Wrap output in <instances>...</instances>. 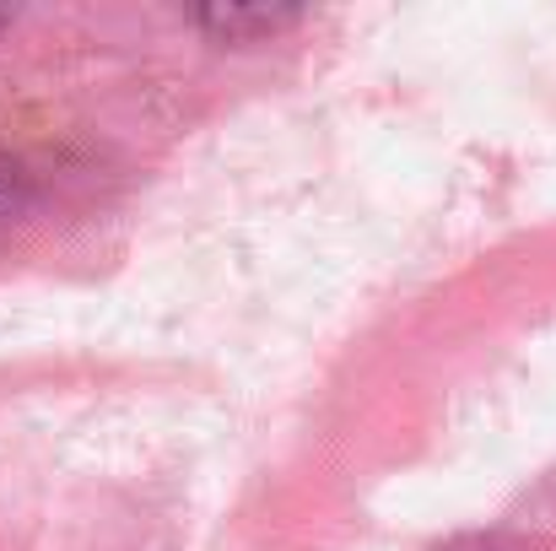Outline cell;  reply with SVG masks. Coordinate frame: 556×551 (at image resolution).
<instances>
[{
    "label": "cell",
    "instance_id": "cell-1",
    "mask_svg": "<svg viewBox=\"0 0 556 551\" xmlns=\"http://www.w3.org/2000/svg\"><path fill=\"white\" fill-rule=\"evenodd\" d=\"M200 27H211L216 38L238 43V38H254V33H276L287 22H298V11H265V5H216V11H194Z\"/></svg>",
    "mask_w": 556,
    "mask_h": 551
},
{
    "label": "cell",
    "instance_id": "cell-2",
    "mask_svg": "<svg viewBox=\"0 0 556 551\" xmlns=\"http://www.w3.org/2000/svg\"><path fill=\"white\" fill-rule=\"evenodd\" d=\"M27 205H33V179H27V168L0 147V238L27 216Z\"/></svg>",
    "mask_w": 556,
    "mask_h": 551
},
{
    "label": "cell",
    "instance_id": "cell-3",
    "mask_svg": "<svg viewBox=\"0 0 556 551\" xmlns=\"http://www.w3.org/2000/svg\"><path fill=\"white\" fill-rule=\"evenodd\" d=\"M443 551H519V547H508L497 536H465V541H454V547H443Z\"/></svg>",
    "mask_w": 556,
    "mask_h": 551
},
{
    "label": "cell",
    "instance_id": "cell-4",
    "mask_svg": "<svg viewBox=\"0 0 556 551\" xmlns=\"http://www.w3.org/2000/svg\"><path fill=\"white\" fill-rule=\"evenodd\" d=\"M5 22H11V11H0V27H5Z\"/></svg>",
    "mask_w": 556,
    "mask_h": 551
}]
</instances>
